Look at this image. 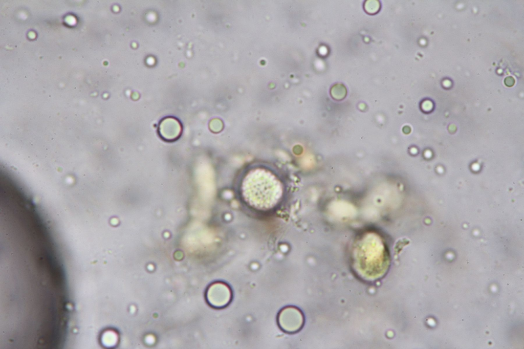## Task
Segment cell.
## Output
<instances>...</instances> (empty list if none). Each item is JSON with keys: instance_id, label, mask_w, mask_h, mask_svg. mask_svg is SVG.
<instances>
[{"instance_id": "6da1fadb", "label": "cell", "mask_w": 524, "mask_h": 349, "mask_svg": "<svg viewBox=\"0 0 524 349\" xmlns=\"http://www.w3.org/2000/svg\"><path fill=\"white\" fill-rule=\"evenodd\" d=\"M242 195L250 206L258 209H269L280 200L283 188L280 181L271 171L264 168L251 170L242 184Z\"/></svg>"}, {"instance_id": "7a4b0ae2", "label": "cell", "mask_w": 524, "mask_h": 349, "mask_svg": "<svg viewBox=\"0 0 524 349\" xmlns=\"http://www.w3.org/2000/svg\"><path fill=\"white\" fill-rule=\"evenodd\" d=\"M304 322V316L299 309L294 306L281 309L277 316V323L284 332L293 334L299 331Z\"/></svg>"}, {"instance_id": "3957f363", "label": "cell", "mask_w": 524, "mask_h": 349, "mask_svg": "<svg viewBox=\"0 0 524 349\" xmlns=\"http://www.w3.org/2000/svg\"><path fill=\"white\" fill-rule=\"evenodd\" d=\"M205 297L207 303L211 307L222 309L230 303L232 293L228 284L223 281H216L208 286Z\"/></svg>"}, {"instance_id": "277c9868", "label": "cell", "mask_w": 524, "mask_h": 349, "mask_svg": "<svg viewBox=\"0 0 524 349\" xmlns=\"http://www.w3.org/2000/svg\"><path fill=\"white\" fill-rule=\"evenodd\" d=\"M380 3L379 1L376 0H368L365 1L364 4V9L369 14H376L380 9Z\"/></svg>"}, {"instance_id": "5b68a950", "label": "cell", "mask_w": 524, "mask_h": 349, "mask_svg": "<svg viewBox=\"0 0 524 349\" xmlns=\"http://www.w3.org/2000/svg\"><path fill=\"white\" fill-rule=\"evenodd\" d=\"M331 94L335 99H341L344 97L346 94L345 88L342 85L336 84L332 88Z\"/></svg>"}]
</instances>
